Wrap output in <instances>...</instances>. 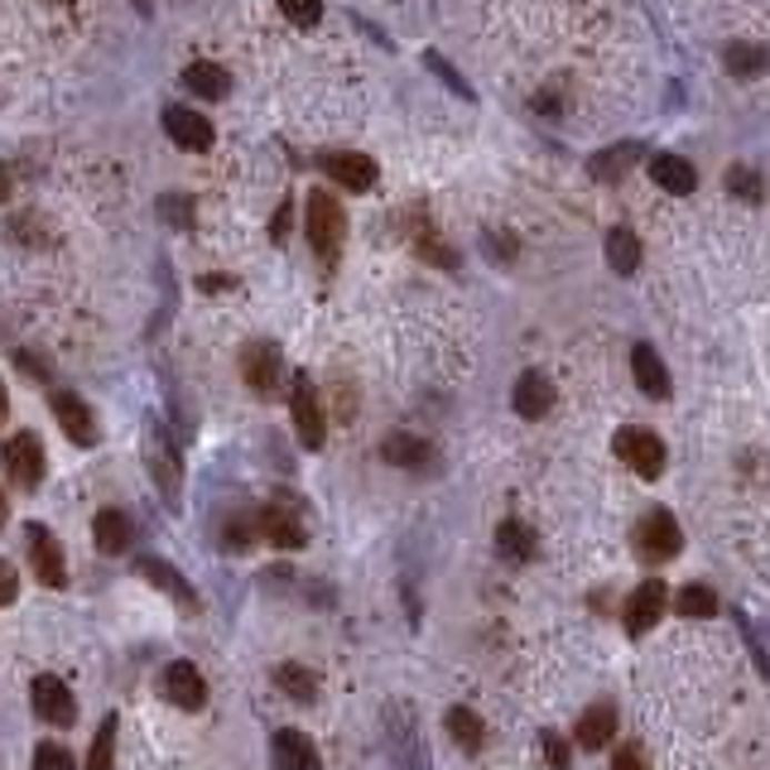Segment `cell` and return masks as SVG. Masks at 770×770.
I'll list each match as a JSON object with an SVG mask.
<instances>
[{
  "label": "cell",
  "mask_w": 770,
  "mask_h": 770,
  "mask_svg": "<svg viewBox=\"0 0 770 770\" xmlns=\"http://www.w3.org/2000/svg\"><path fill=\"white\" fill-rule=\"evenodd\" d=\"M256 530L266 534V540L274 549H303V540H309V530H303V520L289 511V506H266V511L256 516Z\"/></svg>",
  "instance_id": "10"
},
{
  "label": "cell",
  "mask_w": 770,
  "mask_h": 770,
  "mask_svg": "<svg viewBox=\"0 0 770 770\" xmlns=\"http://www.w3.org/2000/svg\"><path fill=\"white\" fill-rule=\"evenodd\" d=\"M631 159H636V144H617V150H602L598 159H592V179H602V183L621 179V173L631 169Z\"/></svg>",
  "instance_id": "31"
},
{
  "label": "cell",
  "mask_w": 770,
  "mask_h": 770,
  "mask_svg": "<svg viewBox=\"0 0 770 770\" xmlns=\"http://www.w3.org/2000/svg\"><path fill=\"white\" fill-rule=\"evenodd\" d=\"M92 540H97L101 554L121 559V554H130V549H136V520L111 506V511H101V516L92 520Z\"/></svg>",
  "instance_id": "9"
},
{
  "label": "cell",
  "mask_w": 770,
  "mask_h": 770,
  "mask_svg": "<svg viewBox=\"0 0 770 770\" xmlns=\"http://www.w3.org/2000/svg\"><path fill=\"white\" fill-rule=\"evenodd\" d=\"M342 231H347V217H342L338 202H332V193H313L309 198V241H313V251L323 260L338 256Z\"/></svg>",
  "instance_id": "3"
},
{
  "label": "cell",
  "mask_w": 770,
  "mask_h": 770,
  "mask_svg": "<svg viewBox=\"0 0 770 770\" xmlns=\"http://www.w3.org/2000/svg\"><path fill=\"white\" fill-rule=\"evenodd\" d=\"M328 173H332V183H342V188H347V193H367V188L376 183V164H371V154H352V150L328 154Z\"/></svg>",
  "instance_id": "17"
},
{
  "label": "cell",
  "mask_w": 770,
  "mask_h": 770,
  "mask_svg": "<svg viewBox=\"0 0 770 770\" xmlns=\"http://www.w3.org/2000/svg\"><path fill=\"white\" fill-rule=\"evenodd\" d=\"M34 713H39L43 722H58V728H68V722L78 718L72 689L63 684V679H53V674H39V679H34Z\"/></svg>",
  "instance_id": "8"
},
{
  "label": "cell",
  "mask_w": 770,
  "mask_h": 770,
  "mask_svg": "<svg viewBox=\"0 0 770 770\" xmlns=\"http://www.w3.org/2000/svg\"><path fill=\"white\" fill-rule=\"evenodd\" d=\"M770 63V53L757 49V43H732L728 49V68H732V78H761Z\"/></svg>",
  "instance_id": "30"
},
{
  "label": "cell",
  "mask_w": 770,
  "mask_h": 770,
  "mask_svg": "<svg viewBox=\"0 0 770 770\" xmlns=\"http://www.w3.org/2000/svg\"><path fill=\"white\" fill-rule=\"evenodd\" d=\"M617 737V708L612 703H592L583 718H578V747L602 751Z\"/></svg>",
  "instance_id": "21"
},
{
  "label": "cell",
  "mask_w": 770,
  "mask_h": 770,
  "mask_svg": "<svg viewBox=\"0 0 770 770\" xmlns=\"http://www.w3.org/2000/svg\"><path fill=\"white\" fill-rule=\"evenodd\" d=\"M607 260H612L617 274H636V270H641V241H636V231L617 227L612 237H607Z\"/></svg>",
  "instance_id": "26"
},
{
  "label": "cell",
  "mask_w": 770,
  "mask_h": 770,
  "mask_svg": "<svg viewBox=\"0 0 770 770\" xmlns=\"http://www.w3.org/2000/svg\"><path fill=\"white\" fill-rule=\"evenodd\" d=\"M280 10L294 24H318V20H323V0H280Z\"/></svg>",
  "instance_id": "35"
},
{
  "label": "cell",
  "mask_w": 770,
  "mask_h": 770,
  "mask_svg": "<svg viewBox=\"0 0 770 770\" xmlns=\"http://www.w3.org/2000/svg\"><path fill=\"white\" fill-rule=\"evenodd\" d=\"M20 371H29V376H39V381H49V367L34 357V352H20Z\"/></svg>",
  "instance_id": "41"
},
{
  "label": "cell",
  "mask_w": 770,
  "mask_h": 770,
  "mask_svg": "<svg viewBox=\"0 0 770 770\" xmlns=\"http://www.w3.org/2000/svg\"><path fill=\"white\" fill-rule=\"evenodd\" d=\"M631 371H636V386L646 390V396H656V400H670V371H664V361L656 357V347H636L631 352Z\"/></svg>",
  "instance_id": "19"
},
{
  "label": "cell",
  "mask_w": 770,
  "mask_h": 770,
  "mask_svg": "<svg viewBox=\"0 0 770 770\" xmlns=\"http://www.w3.org/2000/svg\"><path fill=\"white\" fill-rule=\"evenodd\" d=\"M534 530L530 526H520V520H501V530H497V549L511 563H526V559H534Z\"/></svg>",
  "instance_id": "24"
},
{
  "label": "cell",
  "mask_w": 770,
  "mask_h": 770,
  "mask_svg": "<svg viewBox=\"0 0 770 770\" xmlns=\"http://www.w3.org/2000/svg\"><path fill=\"white\" fill-rule=\"evenodd\" d=\"M448 732H453V742L462 747V751H482V742H487V728H482V718L472 713V708H448Z\"/></svg>",
  "instance_id": "25"
},
{
  "label": "cell",
  "mask_w": 770,
  "mask_h": 770,
  "mask_svg": "<svg viewBox=\"0 0 770 770\" xmlns=\"http://www.w3.org/2000/svg\"><path fill=\"white\" fill-rule=\"evenodd\" d=\"M241 376H246V386L251 390H260V396L280 390V352H274L270 342H251L241 352Z\"/></svg>",
  "instance_id": "11"
},
{
  "label": "cell",
  "mask_w": 770,
  "mask_h": 770,
  "mask_svg": "<svg viewBox=\"0 0 770 770\" xmlns=\"http://www.w3.org/2000/svg\"><path fill=\"white\" fill-rule=\"evenodd\" d=\"M183 82H188V92H198V97H208V101H222L231 92L227 72L217 68V63H193V68L183 72Z\"/></svg>",
  "instance_id": "27"
},
{
  "label": "cell",
  "mask_w": 770,
  "mask_h": 770,
  "mask_svg": "<svg viewBox=\"0 0 770 770\" xmlns=\"http://www.w3.org/2000/svg\"><path fill=\"white\" fill-rule=\"evenodd\" d=\"M424 63H429L433 72H439V78H443L448 87H458V92H462V97H472V92H468V82H462V78H458V72H453V68H448V63H443V58H439V53H429V58H424Z\"/></svg>",
  "instance_id": "39"
},
{
  "label": "cell",
  "mask_w": 770,
  "mask_h": 770,
  "mask_svg": "<svg viewBox=\"0 0 770 770\" xmlns=\"http://www.w3.org/2000/svg\"><path fill=\"white\" fill-rule=\"evenodd\" d=\"M53 6H68V0H53Z\"/></svg>",
  "instance_id": "45"
},
{
  "label": "cell",
  "mask_w": 770,
  "mask_h": 770,
  "mask_svg": "<svg viewBox=\"0 0 770 770\" xmlns=\"http://www.w3.org/2000/svg\"><path fill=\"white\" fill-rule=\"evenodd\" d=\"M381 458L396 462V468H429L433 462V448L424 439H414V433H390V439L381 443Z\"/></svg>",
  "instance_id": "22"
},
{
  "label": "cell",
  "mask_w": 770,
  "mask_h": 770,
  "mask_svg": "<svg viewBox=\"0 0 770 770\" xmlns=\"http://www.w3.org/2000/svg\"><path fill=\"white\" fill-rule=\"evenodd\" d=\"M34 770H72V757H68V747H58V742H43L34 751Z\"/></svg>",
  "instance_id": "36"
},
{
  "label": "cell",
  "mask_w": 770,
  "mask_h": 770,
  "mask_svg": "<svg viewBox=\"0 0 770 770\" xmlns=\"http://www.w3.org/2000/svg\"><path fill=\"white\" fill-rule=\"evenodd\" d=\"M0 526H6V491H0Z\"/></svg>",
  "instance_id": "43"
},
{
  "label": "cell",
  "mask_w": 770,
  "mask_h": 770,
  "mask_svg": "<svg viewBox=\"0 0 770 770\" xmlns=\"http://www.w3.org/2000/svg\"><path fill=\"white\" fill-rule=\"evenodd\" d=\"M53 414H58V424H63V433L72 443H82V448L97 443V414L87 410L82 396H72V390H53Z\"/></svg>",
  "instance_id": "7"
},
{
  "label": "cell",
  "mask_w": 770,
  "mask_h": 770,
  "mask_svg": "<svg viewBox=\"0 0 770 770\" xmlns=\"http://www.w3.org/2000/svg\"><path fill=\"white\" fill-rule=\"evenodd\" d=\"M116 728H121L116 718L101 722V732L92 737V757H87V770H116Z\"/></svg>",
  "instance_id": "32"
},
{
  "label": "cell",
  "mask_w": 770,
  "mask_h": 770,
  "mask_svg": "<svg viewBox=\"0 0 770 770\" xmlns=\"http://www.w3.org/2000/svg\"><path fill=\"white\" fill-rule=\"evenodd\" d=\"M140 573L150 578V583L159 588V592H169V598H179L183 607H198V598H193V588H188V578L179 573V569H169L164 559H140Z\"/></svg>",
  "instance_id": "23"
},
{
  "label": "cell",
  "mask_w": 770,
  "mask_h": 770,
  "mask_svg": "<svg viewBox=\"0 0 770 770\" xmlns=\"http://www.w3.org/2000/svg\"><path fill=\"white\" fill-rule=\"evenodd\" d=\"M274 761H280V770H323L318 747L303 732H294V728L274 732Z\"/></svg>",
  "instance_id": "18"
},
{
  "label": "cell",
  "mask_w": 770,
  "mask_h": 770,
  "mask_svg": "<svg viewBox=\"0 0 770 770\" xmlns=\"http://www.w3.org/2000/svg\"><path fill=\"white\" fill-rule=\"evenodd\" d=\"M150 468H154V482H159V491H164L169 501H179V453L169 448V439H164V429H150Z\"/></svg>",
  "instance_id": "20"
},
{
  "label": "cell",
  "mask_w": 770,
  "mask_h": 770,
  "mask_svg": "<svg viewBox=\"0 0 770 770\" xmlns=\"http://www.w3.org/2000/svg\"><path fill=\"white\" fill-rule=\"evenodd\" d=\"M164 699L188 708V713H198V708L208 703V684H202V674L193 670V664L179 660V664H169L164 670Z\"/></svg>",
  "instance_id": "12"
},
{
  "label": "cell",
  "mask_w": 770,
  "mask_h": 770,
  "mask_svg": "<svg viewBox=\"0 0 770 770\" xmlns=\"http://www.w3.org/2000/svg\"><path fill=\"white\" fill-rule=\"evenodd\" d=\"M674 607L684 617H713L718 612V592L703 588V583H689V588H679V602Z\"/></svg>",
  "instance_id": "33"
},
{
  "label": "cell",
  "mask_w": 770,
  "mask_h": 770,
  "mask_svg": "<svg viewBox=\"0 0 770 770\" xmlns=\"http://www.w3.org/2000/svg\"><path fill=\"white\" fill-rule=\"evenodd\" d=\"M617 458L627 462L636 477H646V482H656V477L664 472V443L641 424L617 429Z\"/></svg>",
  "instance_id": "1"
},
{
  "label": "cell",
  "mask_w": 770,
  "mask_h": 770,
  "mask_svg": "<svg viewBox=\"0 0 770 770\" xmlns=\"http://www.w3.org/2000/svg\"><path fill=\"white\" fill-rule=\"evenodd\" d=\"M256 511H231L227 520H222V544L231 549V554H241V549H251V540H256Z\"/></svg>",
  "instance_id": "29"
},
{
  "label": "cell",
  "mask_w": 770,
  "mask_h": 770,
  "mask_svg": "<svg viewBox=\"0 0 770 770\" xmlns=\"http://www.w3.org/2000/svg\"><path fill=\"white\" fill-rule=\"evenodd\" d=\"M6 472H10V482L14 487H24V491H34L43 482V448L34 433H14V439L6 443Z\"/></svg>",
  "instance_id": "5"
},
{
  "label": "cell",
  "mask_w": 770,
  "mask_h": 770,
  "mask_svg": "<svg viewBox=\"0 0 770 770\" xmlns=\"http://www.w3.org/2000/svg\"><path fill=\"white\" fill-rule=\"evenodd\" d=\"M164 130H169L173 144H183V150H208L212 144V121L208 116H198V111H188V107H169Z\"/></svg>",
  "instance_id": "13"
},
{
  "label": "cell",
  "mask_w": 770,
  "mask_h": 770,
  "mask_svg": "<svg viewBox=\"0 0 770 770\" xmlns=\"http://www.w3.org/2000/svg\"><path fill=\"white\" fill-rule=\"evenodd\" d=\"M289 410H294V433L303 439V448H318V443H323V433H328V414H323V404H318V396H313L309 376H299V381H294Z\"/></svg>",
  "instance_id": "6"
},
{
  "label": "cell",
  "mask_w": 770,
  "mask_h": 770,
  "mask_svg": "<svg viewBox=\"0 0 770 770\" xmlns=\"http://www.w3.org/2000/svg\"><path fill=\"white\" fill-rule=\"evenodd\" d=\"M728 193H737L742 202H761V179H757V169L732 164V169H728Z\"/></svg>",
  "instance_id": "34"
},
{
  "label": "cell",
  "mask_w": 770,
  "mask_h": 770,
  "mask_svg": "<svg viewBox=\"0 0 770 770\" xmlns=\"http://www.w3.org/2000/svg\"><path fill=\"white\" fill-rule=\"evenodd\" d=\"M540 747H544V761H549V766H554V770H569V747H563L559 732H544Z\"/></svg>",
  "instance_id": "37"
},
{
  "label": "cell",
  "mask_w": 770,
  "mask_h": 770,
  "mask_svg": "<svg viewBox=\"0 0 770 770\" xmlns=\"http://www.w3.org/2000/svg\"><path fill=\"white\" fill-rule=\"evenodd\" d=\"M0 419H6V386H0Z\"/></svg>",
  "instance_id": "44"
},
{
  "label": "cell",
  "mask_w": 770,
  "mask_h": 770,
  "mask_svg": "<svg viewBox=\"0 0 770 770\" xmlns=\"http://www.w3.org/2000/svg\"><path fill=\"white\" fill-rule=\"evenodd\" d=\"M10 198V173H6V164H0V202Z\"/></svg>",
  "instance_id": "42"
},
{
  "label": "cell",
  "mask_w": 770,
  "mask_h": 770,
  "mask_svg": "<svg viewBox=\"0 0 770 770\" xmlns=\"http://www.w3.org/2000/svg\"><path fill=\"white\" fill-rule=\"evenodd\" d=\"M679 549H684V534H679L674 516L656 506V511L636 526V554H641L646 563H664V559H674Z\"/></svg>",
  "instance_id": "2"
},
{
  "label": "cell",
  "mask_w": 770,
  "mask_h": 770,
  "mask_svg": "<svg viewBox=\"0 0 770 770\" xmlns=\"http://www.w3.org/2000/svg\"><path fill=\"white\" fill-rule=\"evenodd\" d=\"M549 410H554V386H549V376L526 371L516 381V414L520 419H544Z\"/></svg>",
  "instance_id": "16"
},
{
  "label": "cell",
  "mask_w": 770,
  "mask_h": 770,
  "mask_svg": "<svg viewBox=\"0 0 770 770\" xmlns=\"http://www.w3.org/2000/svg\"><path fill=\"white\" fill-rule=\"evenodd\" d=\"M612 770H646V751L636 747V742H627L617 751V761H612Z\"/></svg>",
  "instance_id": "38"
},
{
  "label": "cell",
  "mask_w": 770,
  "mask_h": 770,
  "mask_svg": "<svg viewBox=\"0 0 770 770\" xmlns=\"http://www.w3.org/2000/svg\"><path fill=\"white\" fill-rule=\"evenodd\" d=\"M660 612H664V583H660V578H650V583L636 588L631 602H627V631L646 636L660 621Z\"/></svg>",
  "instance_id": "14"
},
{
  "label": "cell",
  "mask_w": 770,
  "mask_h": 770,
  "mask_svg": "<svg viewBox=\"0 0 770 770\" xmlns=\"http://www.w3.org/2000/svg\"><path fill=\"white\" fill-rule=\"evenodd\" d=\"M14 588H20V578H14V569H10L6 559H0V607L14 602Z\"/></svg>",
  "instance_id": "40"
},
{
  "label": "cell",
  "mask_w": 770,
  "mask_h": 770,
  "mask_svg": "<svg viewBox=\"0 0 770 770\" xmlns=\"http://www.w3.org/2000/svg\"><path fill=\"white\" fill-rule=\"evenodd\" d=\"M650 179H656L664 193H674V198H689L693 188H699V173H693V164L684 154H656V159H650Z\"/></svg>",
  "instance_id": "15"
},
{
  "label": "cell",
  "mask_w": 770,
  "mask_h": 770,
  "mask_svg": "<svg viewBox=\"0 0 770 770\" xmlns=\"http://www.w3.org/2000/svg\"><path fill=\"white\" fill-rule=\"evenodd\" d=\"M274 684H280L289 699H299V703L318 699V684H313V674L303 670V664H274Z\"/></svg>",
  "instance_id": "28"
},
{
  "label": "cell",
  "mask_w": 770,
  "mask_h": 770,
  "mask_svg": "<svg viewBox=\"0 0 770 770\" xmlns=\"http://www.w3.org/2000/svg\"><path fill=\"white\" fill-rule=\"evenodd\" d=\"M24 540H29V563H34V578H39V583H43V588H63V583H68L63 544H58L43 526H29Z\"/></svg>",
  "instance_id": "4"
}]
</instances>
